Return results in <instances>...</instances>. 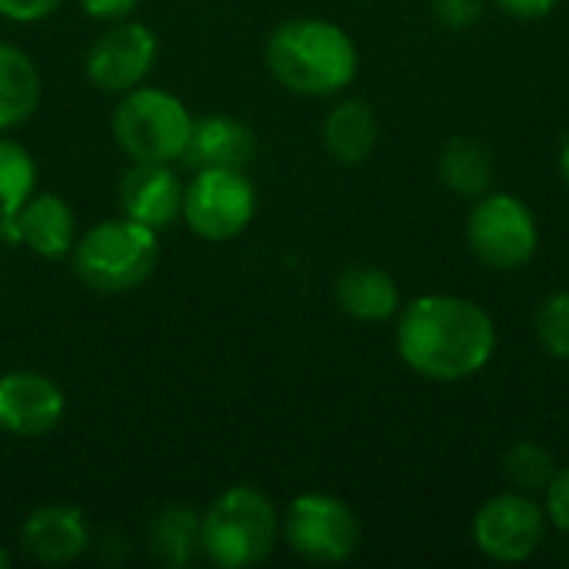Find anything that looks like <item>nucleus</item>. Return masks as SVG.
<instances>
[{"mask_svg": "<svg viewBox=\"0 0 569 569\" xmlns=\"http://www.w3.org/2000/svg\"><path fill=\"white\" fill-rule=\"evenodd\" d=\"M397 353L407 370L433 383L477 377L497 353L490 310L460 293H423L397 313Z\"/></svg>", "mask_w": 569, "mask_h": 569, "instance_id": "nucleus-1", "label": "nucleus"}, {"mask_svg": "<svg viewBox=\"0 0 569 569\" xmlns=\"http://www.w3.org/2000/svg\"><path fill=\"white\" fill-rule=\"evenodd\" d=\"M263 60L270 77L300 97H333L347 90L360 70L353 37L323 17H293L273 27Z\"/></svg>", "mask_w": 569, "mask_h": 569, "instance_id": "nucleus-2", "label": "nucleus"}, {"mask_svg": "<svg viewBox=\"0 0 569 569\" xmlns=\"http://www.w3.org/2000/svg\"><path fill=\"white\" fill-rule=\"evenodd\" d=\"M280 543V510L250 483L227 487L200 513V553L223 569H250L270 560Z\"/></svg>", "mask_w": 569, "mask_h": 569, "instance_id": "nucleus-3", "label": "nucleus"}, {"mask_svg": "<svg viewBox=\"0 0 569 569\" xmlns=\"http://www.w3.org/2000/svg\"><path fill=\"white\" fill-rule=\"evenodd\" d=\"M67 260L90 290L127 293L147 283V277L157 270L160 233L120 213L80 230Z\"/></svg>", "mask_w": 569, "mask_h": 569, "instance_id": "nucleus-4", "label": "nucleus"}, {"mask_svg": "<svg viewBox=\"0 0 569 569\" xmlns=\"http://www.w3.org/2000/svg\"><path fill=\"white\" fill-rule=\"evenodd\" d=\"M110 127L130 163H180L193 130V113L177 93L140 83L120 93Z\"/></svg>", "mask_w": 569, "mask_h": 569, "instance_id": "nucleus-5", "label": "nucleus"}, {"mask_svg": "<svg viewBox=\"0 0 569 569\" xmlns=\"http://www.w3.org/2000/svg\"><path fill=\"white\" fill-rule=\"evenodd\" d=\"M467 247L487 270L497 273L523 270L540 250L537 217L520 197L507 190H487L470 207Z\"/></svg>", "mask_w": 569, "mask_h": 569, "instance_id": "nucleus-6", "label": "nucleus"}, {"mask_svg": "<svg viewBox=\"0 0 569 569\" xmlns=\"http://www.w3.org/2000/svg\"><path fill=\"white\" fill-rule=\"evenodd\" d=\"M360 517L333 493L307 490L280 513V540L307 563H347L360 550Z\"/></svg>", "mask_w": 569, "mask_h": 569, "instance_id": "nucleus-7", "label": "nucleus"}, {"mask_svg": "<svg viewBox=\"0 0 569 569\" xmlns=\"http://www.w3.org/2000/svg\"><path fill=\"white\" fill-rule=\"evenodd\" d=\"M257 217V187L243 170L210 167L193 170L183 187V213L187 230L207 243L237 240Z\"/></svg>", "mask_w": 569, "mask_h": 569, "instance_id": "nucleus-8", "label": "nucleus"}, {"mask_svg": "<svg viewBox=\"0 0 569 569\" xmlns=\"http://www.w3.org/2000/svg\"><path fill=\"white\" fill-rule=\"evenodd\" d=\"M473 543L477 550L503 567H517L533 560L547 543V510L533 493L503 490L483 500V507L473 513Z\"/></svg>", "mask_w": 569, "mask_h": 569, "instance_id": "nucleus-9", "label": "nucleus"}, {"mask_svg": "<svg viewBox=\"0 0 569 569\" xmlns=\"http://www.w3.org/2000/svg\"><path fill=\"white\" fill-rule=\"evenodd\" d=\"M157 53H160V40H157L153 27L127 17V20L107 23L97 33V40L87 50L83 70L97 90L120 97L150 77Z\"/></svg>", "mask_w": 569, "mask_h": 569, "instance_id": "nucleus-10", "label": "nucleus"}, {"mask_svg": "<svg viewBox=\"0 0 569 569\" xmlns=\"http://www.w3.org/2000/svg\"><path fill=\"white\" fill-rule=\"evenodd\" d=\"M67 397L60 383L37 370L0 373V430L10 437H47L63 423Z\"/></svg>", "mask_w": 569, "mask_h": 569, "instance_id": "nucleus-11", "label": "nucleus"}, {"mask_svg": "<svg viewBox=\"0 0 569 569\" xmlns=\"http://www.w3.org/2000/svg\"><path fill=\"white\" fill-rule=\"evenodd\" d=\"M183 187L187 180L173 170V163H130L120 177L117 203L123 217L163 233L180 223Z\"/></svg>", "mask_w": 569, "mask_h": 569, "instance_id": "nucleus-12", "label": "nucleus"}, {"mask_svg": "<svg viewBox=\"0 0 569 569\" xmlns=\"http://www.w3.org/2000/svg\"><path fill=\"white\" fill-rule=\"evenodd\" d=\"M80 237L73 207L50 190H37L3 230V243H20L40 260H67Z\"/></svg>", "mask_w": 569, "mask_h": 569, "instance_id": "nucleus-13", "label": "nucleus"}, {"mask_svg": "<svg viewBox=\"0 0 569 569\" xmlns=\"http://www.w3.org/2000/svg\"><path fill=\"white\" fill-rule=\"evenodd\" d=\"M90 543V523L83 510L70 503H43L20 527V547L40 567H70Z\"/></svg>", "mask_w": 569, "mask_h": 569, "instance_id": "nucleus-14", "label": "nucleus"}, {"mask_svg": "<svg viewBox=\"0 0 569 569\" xmlns=\"http://www.w3.org/2000/svg\"><path fill=\"white\" fill-rule=\"evenodd\" d=\"M257 153V133L230 113H207L193 117V130L183 150V163L190 170H247Z\"/></svg>", "mask_w": 569, "mask_h": 569, "instance_id": "nucleus-15", "label": "nucleus"}, {"mask_svg": "<svg viewBox=\"0 0 569 569\" xmlns=\"http://www.w3.org/2000/svg\"><path fill=\"white\" fill-rule=\"evenodd\" d=\"M333 297H337V307L360 323H383L397 317L403 307L393 273L373 263L347 267L333 283Z\"/></svg>", "mask_w": 569, "mask_h": 569, "instance_id": "nucleus-16", "label": "nucleus"}, {"mask_svg": "<svg viewBox=\"0 0 569 569\" xmlns=\"http://www.w3.org/2000/svg\"><path fill=\"white\" fill-rule=\"evenodd\" d=\"M380 140L377 113L367 100L343 97L323 117V147L340 163H363Z\"/></svg>", "mask_w": 569, "mask_h": 569, "instance_id": "nucleus-17", "label": "nucleus"}, {"mask_svg": "<svg viewBox=\"0 0 569 569\" xmlns=\"http://www.w3.org/2000/svg\"><path fill=\"white\" fill-rule=\"evenodd\" d=\"M40 90L43 83L33 57L17 43L0 40V133L23 127L37 113Z\"/></svg>", "mask_w": 569, "mask_h": 569, "instance_id": "nucleus-18", "label": "nucleus"}, {"mask_svg": "<svg viewBox=\"0 0 569 569\" xmlns=\"http://www.w3.org/2000/svg\"><path fill=\"white\" fill-rule=\"evenodd\" d=\"M437 173L450 193H457L463 200H477L487 190H493L497 167H493V153L487 150L483 140L450 137L437 157Z\"/></svg>", "mask_w": 569, "mask_h": 569, "instance_id": "nucleus-19", "label": "nucleus"}, {"mask_svg": "<svg viewBox=\"0 0 569 569\" xmlns=\"http://www.w3.org/2000/svg\"><path fill=\"white\" fill-rule=\"evenodd\" d=\"M150 550L167 567H187L200 553V513L167 507L150 520Z\"/></svg>", "mask_w": 569, "mask_h": 569, "instance_id": "nucleus-20", "label": "nucleus"}, {"mask_svg": "<svg viewBox=\"0 0 569 569\" xmlns=\"http://www.w3.org/2000/svg\"><path fill=\"white\" fill-rule=\"evenodd\" d=\"M37 193V160L23 143L0 133V240L17 210Z\"/></svg>", "mask_w": 569, "mask_h": 569, "instance_id": "nucleus-21", "label": "nucleus"}, {"mask_svg": "<svg viewBox=\"0 0 569 569\" xmlns=\"http://www.w3.org/2000/svg\"><path fill=\"white\" fill-rule=\"evenodd\" d=\"M503 477H507V483L513 487V490H520V493H543L547 487H550V480H553V473H557V460H553V453L543 447V443H537V440H520V443H513L507 453H503Z\"/></svg>", "mask_w": 569, "mask_h": 569, "instance_id": "nucleus-22", "label": "nucleus"}, {"mask_svg": "<svg viewBox=\"0 0 569 569\" xmlns=\"http://www.w3.org/2000/svg\"><path fill=\"white\" fill-rule=\"evenodd\" d=\"M533 333L553 360L569 363V290L547 293L540 300L533 317Z\"/></svg>", "mask_w": 569, "mask_h": 569, "instance_id": "nucleus-23", "label": "nucleus"}, {"mask_svg": "<svg viewBox=\"0 0 569 569\" xmlns=\"http://www.w3.org/2000/svg\"><path fill=\"white\" fill-rule=\"evenodd\" d=\"M430 10L443 30H470L480 23L487 0H430Z\"/></svg>", "mask_w": 569, "mask_h": 569, "instance_id": "nucleus-24", "label": "nucleus"}, {"mask_svg": "<svg viewBox=\"0 0 569 569\" xmlns=\"http://www.w3.org/2000/svg\"><path fill=\"white\" fill-rule=\"evenodd\" d=\"M543 510L550 527L569 537V467H557L550 487L543 490Z\"/></svg>", "mask_w": 569, "mask_h": 569, "instance_id": "nucleus-25", "label": "nucleus"}, {"mask_svg": "<svg viewBox=\"0 0 569 569\" xmlns=\"http://www.w3.org/2000/svg\"><path fill=\"white\" fill-rule=\"evenodd\" d=\"M63 0H0V17L10 23H37L60 10Z\"/></svg>", "mask_w": 569, "mask_h": 569, "instance_id": "nucleus-26", "label": "nucleus"}, {"mask_svg": "<svg viewBox=\"0 0 569 569\" xmlns=\"http://www.w3.org/2000/svg\"><path fill=\"white\" fill-rule=\"evenodd\" d=\"M140 0H80V10L90 17V20H100V23H117V20H127L133 17Z\"/></svg>", "mask_w": 569, "mask_h": 569, "instance_id": "nucleus-27", "label": "nucleus"}, {"mask_svg": "<svg viewBox=\"0 0 569 569\" xmlns=\"http://www.w3.org/2000/svg\"><path fill=\"white\" fill-rule=\"evenodd\" d=\"M493 3L513 20H543L557 10L560 0H493Z\"/></svg>", "mask_w": 569, "mask_h": 569, "instance_id": "nucleus-28", "label": "nucleus"}, {"mask_svg": "<svg viewBox=\"0 0 569 569\" xmlns=\"http://www.w3.org/2000/svg\"><path fill=\"white\" fill-rule=\"evenodd\" d=\"M560 177H563V183L569 187V137L563 140V147H560Z\"/></svg>", "mask_w": 569, "mask_h": 569, "instance_id": "nucleus-29", "label": "nucleus"}, {"mask_svg": "<svg viewBox=\"0 0 569 569\" xmlns=\"http://www.w3.org/2000/svg\"><path fill=\"white\" fill-rule=\"evenodd\" d=\"M10 563H13V560H10V550L0 543V569H10Z\"/></svg>", "mask_w": 569, "mask_h": 569, "instance_id": "nucleus-30", "label": "nucleus"}, {"mask_svg": "<svg viewBox=\"0 0 569 569\" xmlns=\"http://www.w3.org/2000/svg\"><path fill=\"white\" fill-rule=\"evenodd\" d=\"M0 243H3V240H0Z\"/></svg>", "mask_w": 569, "mask_h": 569, "instance_id": "nucleus-31", "label": "nucleus"}]
</instances>
